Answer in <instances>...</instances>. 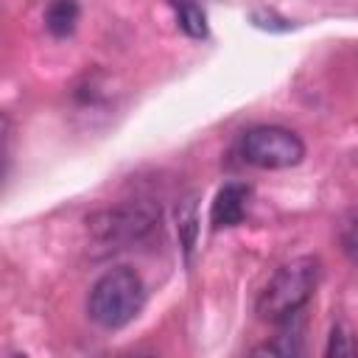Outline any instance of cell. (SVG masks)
Returning <instances> with one entry per match:
<instances>
[{"mask_svg": "<svg viewBox=\"0 0 358 358\" xmlns=\"http://www.w3.org/2000/svg\"><path fill=\"white\" fill-rule=\"evenodd\" d=\"M249 199H252V187L246 182H227L210 204V227L227 229V227L241 224L246 215Z\"/></svg>", "mask_w": 358, "mask_h": 358, "instance_id": "5", "label": "cell"}, {"mask_svg": "<svg viewBox=\"0 0 358 358\" xmlns=\"http://www.w3.org/2000/svg\"><path fill=\"white\" fill-rule=\"evenodd\" d=\"M280 333L266 341L263 347L255 350V355H280V358H291V355H299L302 352V322H299V313L280 322L277 324Z\"/></svg>", "mask_w": 358, "mask_h": 358, "instance_id": "6", "label": "cell"}, {"mask_svg": "<svg viewBox=\"0 0 358 358\" xmlns=\"http://www.w3.org/2000/svg\"><path fill=\"white\" fill-rule=\"evenodd\" d=\"M159 224V210L148 201H123L87 215V232L106 249H126L145 241Z\"/></svg>", "mask_w": 358, "mask_h": 358, "instance_id": "3", "label": "cell"}, {"mask_svg": "<svg viewBox=\"0 0 358 358\" xmlns=\"http://www.w3.org/2000/svg\"><path fill=\"white\" fill-rule=\"evenodd\" d=\"M241 157L260 171H285L302 162L305 143L285 126H255L241 137Z\"/></svg>", "mask_w": 358, "mask_h": 358, "instance_id": "4", "label": "cell"}, {"mask_svg": "<svg viewBox=\"0 0 358 358\" xmlns=\"http://www.w3.org/2000/svg\"><path fill=\"white\" fill-rule=\"evenodd\" d=\"M319 274H322V263L313 255H299V257L282 263L255 302L257 316L263 322L280 324V322L302 313V308L308 305V299L313 296V291L319 285Z\"/></svg>", "mask_w": 358, "mask_h": 358, "instance_id": "1", "label": "cell"}, {"mask_svg": "<svg viewBox=\"0 0 358 358\" xmlns=\"http://www.w3.org/2000/svg\"><path fill=\"white\" fill-rule=\"evenodd\" d=\"M78 14H81V8H78L76 0H50L48 8H45L48 34L56 36V39L70 36L76 31V25H78Z\"/></svg>", "mask_w": 358, "mask_h": 358, "instance_id": "7", "label": "cell"}, {"mask_svg": "<svg viewBox=\"0 0 358 358\" xmlns=\"http://www.w3.org/2000/svg\"><path fill=\"white\" fill-rule=\"evenodd\" d=\"M336 238H338V246H341V252L347 255V260L358 263V207H350V210L338 218Z\"/></svg>", "mask_w": 358, "mask_h": 358, "instance_id": "10", "label": "cell"}, {"mask_svg": "<svg viewBox=\"0 0 358 358\" xmlns=\"http://www.w3.org/2000/svg\"><path fill=\"white\" fill-rule=\"evenodd\" d=\"M176 229H179L182 252H185V257H190L193 246H196V232H199V196L196 193H187L179 201V207H176Z\"/></svg>", "mask_w": 358, "mask_h": 358, "instance_id": "8", "label": "cell"}, {"mask_svg": "<svg viewBox=\"0 0 358 358\" xmlns=\"http://www.w3.org/2000/svg\"><path fill=\"white\" fill-rule=\"evenodd\" d=\"M173 11H176V22L179 28L193 36V39H204L207 36V14L201 8V3L196 0H171Z\"/></svg>", "mask_w": 358, "mask_h": 358, "instance_id": "9", "label": "cell"}, {"mask_svg": "<svg viewBox=\"0 0 358 358\" xmlns=\"http://www.w3.org/2000/svg\"><path fill=\"white\" fill-rule=\"evenodd\" d=\"M324 355H327V358H350V355H358V338H355L344 324H336V327L330 330Z\"/></svg>", "mask_w": 358, "mask_h": 358, "instance_id": "11", "label": "cell"}, {"mask_svg": "<svg viewBox=\"0 0 358 358\" xmlns=\"http://www.w3.org/2000/svg\"><path fill=\"white\" fill-rule=\"evenodd\" d=\"M145 305V285L137 271L117 266L103 271L87 296L90 319L103 330H120L140 316Z\"/></svg>", "mask_w": 358, "mask_h": 358, "instance_id": "2", "label": "cell"}]
</instances>
